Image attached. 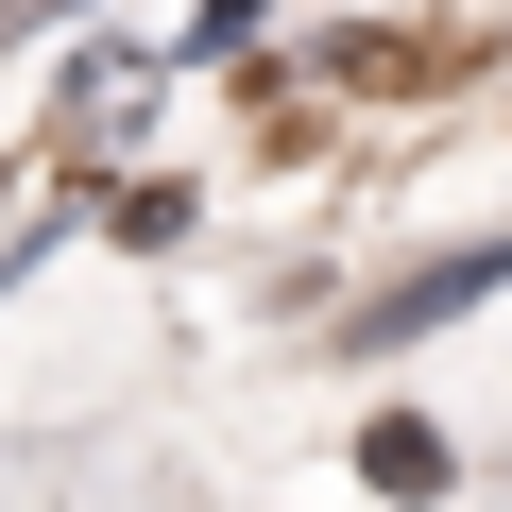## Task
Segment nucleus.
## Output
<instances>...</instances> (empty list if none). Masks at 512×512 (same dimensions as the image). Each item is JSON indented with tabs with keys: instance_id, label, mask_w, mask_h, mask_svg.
Instances as JSON below:
<instances>
[{
	"instance_id": "obj_1",
	"label": "nucleus",
	"mask_w": 512,
	"mask_h": 512,
	"mask_svg": "<svg viewBox=\"0 0 512 512\" xmlns=\"http://www.w3.org/2000/svg\"><path fill=\"white\" fill-rule=\"evenodd\" d=\"M461 52H478V35H342V52H325V69H342V86H376V103H393V86H461Z\"/></svg>"
},
{
	"instance_id": "obj_2",
	"label": "nucleus",
	"mask_w": 512,
	"mask_h": 512,
	"mask_svg": "<svg viewBox=\"0 0 512 512\" xmlns=\"http://www.w3.org/2000/svg\"><path fill=\"white\" fill-rule=\"evenodd\" d=\"M359 478H376V495H444V427H376Z\"/></svg>"
}]
</instances>
